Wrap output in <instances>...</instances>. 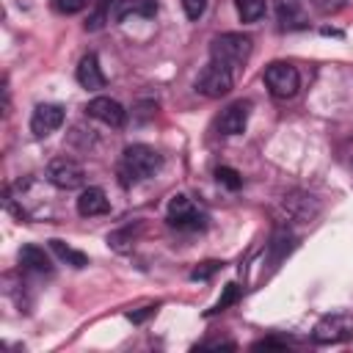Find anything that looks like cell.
I'll return each instance as SVG.
<instances>
[{
	"label": "cell",
	"instance_id": "1",
	"mask_svg": "<svg viewBox=\"0 0 353 353\" xmlns=\"http://www.w3.org/2000/svg\"><path fill=\"white\" fill-rule=\"evenodd\" d=\"M163 165V157L157 149L146 146V143H132L124 149L121 154V165H119V176H121V185H132L138 179H149L160 171Z\"/></svg>",
	"mask_w": 353,
	"mask_h": 353
},
{
	"label": "cell",
	"instance_id": "2",
	"mask_svg": "<svg viewBox=\"0 0 353 353\" xmlns=\"http://www.w3.org/2000/svg\"><path fill=\"white\" fill-rule=\"evenodd\" d=\"M210 58L229 66L232 72L251 58V36L245 33H221L210 41Z\"/></svg>",
	"mask_w": 353,
	"mask_h": 353
},
{
	"label": "cell",
	"instance_id": "3",
	"mask_svg": "<svg viewBox=\"0 0 353 353\" xmlns=\"http://www.w3.org/2000/svg\"><path fill=\"white\" fill-rule=\"evenodd\" d=\"M165 218H168V223L174 226V229H182V232H199V229H204L207 226V212H204V207H199L190 196H185V193H179V196H174L171 201H168V212H165Z\"/></svg>",
	"mask_w": 353,
	"mask_h": 353
},
{
	"label": "cell",
	"instance_id": "4",
	"mask_svg": "<svg viewBox=\"0 0 353 353\" xmlns=\"http://www.w3.org/2000/svg\"><path fill=\"white\" fill-rule=\"evenodd\" d=\"M265 85L270 91V97L276 99H292L301 88V74L292 63L287 61H273L268 69H265Z\"/></svg>",
	"mask_w": 353,
	"mask_h": 353
},
{
	"label": "cell",
	"instance_id": "5",
	"mask_svg": "<svg viewBox=\"0 0 353 353\" xmlns=\"http://www.w3.org/2000/svg\"><path fill=\"white\" fill-rule=\"evenodd\" d=\"M232 85H234V72L229 66L212 61V58H210V63L196 77V91L204 94V97H212V99L226 97L232 91Z\"/></svg>",
	"mask_w": 353,
	"mask_h": 353
},
{
	"label": "cell",
	"instance_id": "6",
	"mask_svg": "<svg viewBox=\"0 0 353 353\" xmlns=\"http://www.w3.org/2000/svg\"><path fill=\"white\" fill-rule=\"evenodd\" d=\"M47 182L58 190H77L85 182V171L72 157H55L47 163Z\"/></svg>",
	"mask_w": 353,
	"mask_h": 353
},
{
	"label": "cell",
	"instance_id": "7",
	"mask_svg": "<svg viewBox=\"0 0 353 353\" xmlns=\"http://www.w3.org/2000/svg\"><path fill=\"white\" fill-rule=\"evenodd\" d=\"M350 336H353V317H347V314H325L312 328V339L317 345H336Z\"/></svg>",
	"mask_w": 353,
	"mask_h": 353
},
{
	"label": "cell",
	"instance_id": "8",
	"mask_svg": "<svg viewBox=\"0 0 353 353\" xmlns=\"http://www.w3.org/2000/svg\"><path fill=\"white\" fill-rule=\"evenodd\" d=\"M63 124V108L55 102H41L36 105L33 116H30V132L36 138H47L50 132H55Z\"/></svg>",
	"mask_w": 353,
	"mask_h": 353
},
{
	"label": "cell",
	"instance_id": "9",
	"mask_svg": "<svg viewBox=\"0 0 353 353\" xmlns=\"http://www.w3.org/2000/svg\"><path fill=\"white\" fill-rule=\"evenodd\" d=\"M85 113L108 127H121L124 119H127V110L121 108V102L110 99V97H94L88 105H85Z\"/></svg>",
	"mask_w": 353,
	"mask_h": 353
},
{
	"label": "cell",
	"instance_id": "10",
	"mask_svg": "<svg viewBox=\"0 0 353 353\" xmlns=\"http://www.w3.org/2000/svg\"><path fill=\"white\" fill-rule=\"evenodd\" d=\"M248 110H251V102H245V99L226 105L223 113L218 116V132L221 135H240L248 124Z\"/></svg>",
	"mask_w": 353,
	"mask_h": 353
},
{
	"label": "cell",
	"instance_id": "11",
	"mask_svg": "<svg viewBox=\"0 0 353 353\" xmlns=\"http://www.w3.org/2000/svg\"><path fill=\"white\" fill-rule=\"evenodd\" d=\"M157 14V0H113L110 6V19L113 22H124L130 17H154Z\"/></svg>",
	"mask_w": 353,
	"mask_h": 353
},
{
	"label": "cell",
	"instance_id": "12",
	"mask_svg": "<svg viewBox=\"0 0 353 353\" xmlns=\"http://www.w3.org/2000/svg\"><path fill=\"white\" fill-rule=\"evenodd\" d=\"M77 83L85 88V91H99V88H105V72H102V66H99V58L94 55V52H88V55H83L80 58V63H77Z\"/></svg>",
	"mask_w": 353,
	"mask_h": 353
},
{
	"label": "cell",
	"instance_id": "13",
	"mask_svg": "<svg viewBox=\"0 0 353 353\" xmlns=\"http://www.w3.org/2000/svg\"><path fill=\"white\" fill-rule=\"evenodd\" d=\"M110 210V201L105 196L102 188H83L80 196H77V212L83 218H97V215H105Z\"/></svg>",
	"mask_w": 353,
	"mask_h": 353
},
{
	"label": "cell",
	"instance_id": "14",
	"mask_svg": "<svg viewBox=\"0 0 353 353\" xmlns=\"http://www.w3.org/2000/svg\"><path fill=\"white\" fill-rule=\"evenodd\" d=\"M19 265L25 270H30V273H39V276H50L52 273V259L39 245H22L19 248Z\"/></svg>",
	"mask_w": 353,
	"mask_h": 353
},
{
	"label": "cell",
	"instance_id": "15",
	"mask_svg": "<svg viewBox=\"0 0 353 353\" xmlns=\"http://www.w3.org/2000/svg\"><path fill=\"white\" fill-rule=\"evenodd\" d=\"M50 251L61 259V262H66V265H72V268H85L88 265V256L83 254V251H74V248H69L63 240H50Z\"/></svg>",
	"mask_w": 353,
	"mask_h": 353
},
{
	"label": "cell",
	"instance_id": "16",
	"mask_svg": "<svg viewBox=\"0 0 353 353\" xmlns=\"http://www.w3.org/2000/svg\"><path fill=\"white\" fill-rule=\"evenodd\" d=\"M234 8H237V17L243 22H256L265 17L268 3L265 0H234Z\"/></svg>",
	"mask_w": 353,
	"mask_h": 353
},
{
	"label": "cell",
	"instance_id": "17",
	"mask_svg": "<svg viewBox=\"0 0 353 353\" xmlns=\"http://www.w3.org/2000/svg\"><path fill=\"white\" fill-rule=\"evenodd\" d=\"M215 176H218V182L226 185L229 190H237V188L243 185V176H240L234 168H229V165H221V168L215 171Z\"/></svg>",
	"mask_w": 353,
	"mask_h": 353
},
{
	"label": "cell",
	"instance_id": "18",
	"mask_svg": "<svg viewBox=\"0 0 353 353\" xmlns=\"http://www.w3.org/2000/svg\"><path fill=\"white\" fill-rule=\"evenodd\" d=\"M237 298H240V287H237V284H226V290H223V295L218 298V303H215V306H212V309H210L207 314H215V312H223V309H226V306H232V303H234Z\"/></svg>",
	"mask_w": 353,
	"mask_h": 353
},
{
	"label": "cell",
	"instance_id": "19",
	"mask_svg": "<svg viewBox=\"0 0 353 353\" xmlns=\"http://www.w3.org/2000/svg\"><path fill=\"white\" fill-rule=\"evenodd\" d=\"M223 268V262H218V259H207V262H201V265H196L193 268V273H190V279L193 281H199V279H210L212 273H218Z\"/></svg>",
	"mask_w": 353,
	"mask_h": 353
},
{
	"label": "cell",
	"instance_id": "20",
	"mask_svg": "<svg viewBox=\"0 0 353 353\" xmlns=\"http://www.w3.org/2000/svg\"><path fill=\"white\" fill-rule=\"evenodd\" d=\"M88 3H91V0H52V8H55L58 14H77V11H83Z\"/></svg>",
	"mask_w": 353,
	"mask_h": 353
},
{
	"label": "cell",
	"instance_id": "21",
	"mask_svg": "<svg viewBox=\"0 0 353 353\" xmlns=\"http://www.w3.org/2000/svg\"><path fill=\"white\" fill-rule=\"evenodd\" d=\"M182 11L188 19H199L207 11V0H182Z\"/></svg>",
	"mask_w": 353,
	"mask_h": 353
},
{
	"label": "cell",
	"instance_id": "22",
	"mask_svg": "<svg viewBox=\"0 0 353 353\" xmlns=\"http://www.w3.org/2000/svg\"><path fill=\"white\" fill-rule=\"evenodd\" d=\"M342 3H345V0H314V6H317L323 14H334V11H339Z\"/></svg>",
	"mask_w": 353,
	"mask_h": 353
},
{
	"label": "cell",
	"instance_id": "23",
	"mask_svg": "<svg viewBox=\"0 0 353 353\" xmlns=\"http://www.w3.org/2000/svg\"><path fill=\"white\" fill-rule=\"evenodd\" d=\"M154 309H157V306H143V309H141V312H130V314H127V317H130V320H132V323H143V320H146V317H149V314H154Z\"/></svg>",
	"mask_w": 353,
	"mask_h": 353
}]
</instances>
